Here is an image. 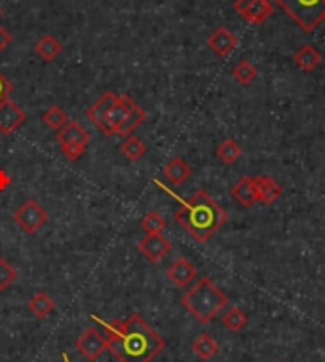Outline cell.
<instances>
[{
  "label": "cell",
  "mask_w": 325,
  "mask_h": 362,
  "mask_svg": "<svg viewBox=\"0 0 325 362\" xmlns=\"http://www.w3.org/2000/svg\"><path fill=\"white\" fill-rule=\"evenodd\" d=\"M90 319L103 326L107 349L120 362H150L166 347V342L143 320L141 315H131L124 322H105L98 315Z\"/></svg>",
  "instance_id": "6da1fadb"
},
{
  "label": "cell",
  "mask_w": 325,
  "mask_h": 362,
  "mask_svg": "<svg viewBox=\"0 0 325 362\" xmlns=\"http://www.w3.org/2000/svg\"><path fill=\"white\" fill-rule=\"evenodd\" d=\"M154 184L162 188L170 195H173L181 203V209L175 212V220L196 241H208L209 237L213 236L215 231L227 222V212H225V209L217 201H213V198L208 192L198 190V192L192 193L189 200H181L179 195L170 192L160 181H154Z\"/></svg>",
  "instance_id": "7a4b0ae2"
},
{
  "label": "cell",
  "mask_w": 325,
  "mask_h": 362,
  "mask_svg": "<svg viewBox=\"0 0 325 362\" xmlns=\"http://www.w3.org/2000/svg\"><path fill=\"white\" fill-rule=\"evenodd\" d=\"M181 302H183L184 308L191 311L192 317L198 319V322L208 325L221 313L223 309L227 308L228 298L208 277H203L192 289H189V292L183 296Z\"/></svg>",
  "instance_id": "3957f363"
},
{
  "label": "cell",
  "mask_w": 325,
  "mask_h": 362,
  "mask_svg": "<svg viewBox=\"0 0 325 362\" xmlns=\"http://www.w3.org/2000/svg\"><path fill=\"white\" fill-rule=\"evenodd\" d=\"M276 4L305 32L316 30L325 18V0H276Z\"/></svg>",
  "instance_id": "277c9868"
},
{
  "label": "cell",
  "mask_w": 325,
  "mask_h": 362,
  "mask_svg": "<svg viewBox=\"0 0 325 362\" xmlns=\"http://www.w3.org/2000/svg\"><path fill=\"white\" fill-rule=\"evenodd\" d=\"M13 222L23 229L25 234H37L44 224L48 222V212L37 200H27L18 211L13 212Z\"/></svg>",
  "instance_id": "5b68a950"
},
{
  "label": "cell",
  "mask_w": 325,
  "mask_h": 362,
  "mask_svg": "<svg viewBox=\"0 0 325 362\" xmlns=\"http://www.w3.org/2000/svg\"><path fill=\"white\" fill-rule=\"evenodd\" d=\"M76 349L86 356L88 361H98L107 351V338L98 328H88L86 332L76 339Z\"/></svg>",
  "instance_id": "8992f818"
},
{
  "label": "cell",
  "mask_w": 325,
  "mask_h": 362,
  "mask_svg": "<svg viewBox=\"0 0 325 362\" xmlns=\"http://www.w3.org/2000/svg\"><path fill=\"white\" fill-rule=\"evenodd\" d=\"M25 120H27V116L21 110V107L12 103L10 99L0 103V133L12 135L16 129L23 126Z\"/></svg>",
  "instance_id": "52a82bcc"
},
{
  "label": "cell",
  "mask_w": 325,
  "mask_h": 362,
  "mask_svg": "<svg viewBox=\"0 0 325 362\" xmlns=\"http://www.w3.org/2000/svg\"><path fill=\"white\" fill-rule=\"evenodd\" d=\"M170 248H172V245L167 241V237H164L162 234H147L139 241V251L150 262H158V260L164 258L170 253Z\"/></svg>",
  "instance_id": "ba28073f"
},
{
  "label": "cell",
  "mask_w": 325,
  "mask_h": 362,
  "mask_svg": "<svg viewBox=\"0 0 325 362\" xmlns=\"http://www.w3.org/2000/svg\"><path fill=\"white\" fill-rule=\"evenodd\" d=\"M128 101L129 95H118V101L111 107V110L107 112L105 116V126H103V133L107 135H117L120 126H122V121L126 120V116H128Z\"/></svg>",
  "instance_id": "9c48e42d"
},
{
  "label": "cell",
  "mask_w": 325,
  "mask_h": 362,
  "mask_svg": "<svg viewBox=\"0 0 325 362\" xmlns=\"http://www.w3.org/2000/svg\"><path fill=\"white\" fill-rule=\"evenodd\" d=\"M208 46L211 48V52L219 55V57H227V55H230V52L238 46V38L234 37L227 27H219V29H215L213 35L208 38Z\"/></svg>",
  "instance_id": "30bf717a"
},
{
  "label": "cell",
  "mask_w": 325,
  "mask_h": 362,
  "mask_svg": "<svg viewBox=\"0 0 325 362\" xmlns=\"http://www.w3.org/2000/svg\"><path fill=\"white\" fill-rule=\"evenodd\" d=\"M167 277L177 286H189L196 279V267L192 266L187 258H177L172 266L167 267Z\"/></svg>",
  "instance_id": "8fae6325"
},
{
  "label": "cell",
  "mask_w": 325,
  "mask_h": 362,
  "mask_svg": "<svg viewBox=\"0 0 325 362\" xmlns=\"http://www.w3.org/2000/svg\"><path fill=\"white\" fill-rule=\"evenodd\" d=\"M117 101H118V95L114 93V91H105L103 95L99 97L98 101L88 109L86 112L88 120H92L99 129H103L105 116H107V112L111 110V107L117 103Z\"/></svg>",
  "instance_id": "7c38bea8"
},
{
  "label": "cell",
  "mask_w": 325,
  "mask_h": 362,
  "mask_svg": "<svg viewBox=\"0 0 325 362\" xmlns=\"http://www.w3.org/2000/svg\"><path fill=\"white\" fill-rule=\"evenodd\" d=\"M232 198L238 201L242 207H252L253 203H257V190H255V179L252 176H244L240 179L230 190Z\"/></svg>",
  "instance_id": "4fadbf2b"
},
{
  "label": "cell",
  "mask_w": 325,
  "mask_h": 362,
  "mask_svg": "<svg viewBox=\"0 0 325 362\" xmlns=\"http://www.w3.org/2000/svg\"><path fill=\"white\" fill-rule=\"evenodd\" d=\"M57 143L59 145H84L90 143V133L76 121H69L67 126L57 131Z\"/></svg>",
  "instance_id": "5bb4252c"
},
{
  "label": "cell",
  "mask_w": 325,
  "mask_h": 362,
  "mask_svg": "<svg viewBox=\"0 0 325 362\" xmlns=\"http://www.w3.org/2000/svg\"><path fill=\"white\" fill-rule=\"evenodd\" d=\"M255 190H257V201L264 205H272L282 195V188L270 176H257L255 179Z\"/></svg>",
  "instance_id": "9a60e30c"
},
{
  "label": "cell",
  "mask_w": 325,
  "mask_h": 362,
  "mask_svg": "<svg viewBox=\"0 0 325 362\" xmlns=\"http://www.w3.org/2000/svg\"><path fill=\"white\" fill-rule=\"evenodd\" d=\"M147 114H145V110L139 107V104L135 103L134 99L129 97L128 101V116H126V120L122 121V126L118 129V135H122V137H129V135L134 133L137 127L141 126L143 121H145Z\"/></svg>",
  "instance_id": "2e32d148"
},
{
  "label": "cell",
  "mask_w": 325,
  "mask_h": 362,
  "mask_svg": "<svg viewBox=\"0 0 325 362\" xmlns=\"http://www.w3.org/2000/svg\"><path fill=\"white\" fill-rule=\"evenodd\" d=\"M164 176H166L167 181L179 186V184H183L189 176H191V167H189V163L181 159V157H173L170 162L164 165Z\"/></svg>",
  "instance_id": "e0dca14e"
},
{
  "label": "cell",
  "mask_w": 325,
  "mask_h": 362,
  "mask_svg": "<svg viewBox=\"0 0 325 362\" xmlns=\"http://www.w3.org/2000/svg\"><path fill=\"white\" fill-rule=\"evenodd\" d=\"M295 63H297V67L302 68L305 73H312L314 68L319 67V63H321V55L314 46L310 44H305L297 54H295Z\"/></svg>",
  "instance_id": "ac0fdd59"
},
{
  "label": "cell",
  "mask_w": 325,
  "mask_h": 362,
  "mask_svg": "<svg viewBox=\"0 0 325 362\" xmlns=\"http://www.w3.org/2000/svg\"><path fill=\"white\" fill-rule=\"evenodd\" d=\"M272 12H274V6H272V2H270V0H255V2H253V6L249 8L242 18L246 19L247 23L261 25L263 21H266V19L272 16Z\"/></svg>",
  "instance_id": "d6986e66"
},
{
  "label": "cell",
  "mask_w": 325,
  "mask_h": 362,
  "mask_svg": "<svg viewBox=\"0 0 325 362\" xmlns=\"http://www.w3.org/2000/svg\"><path fill=\"white\" fill-rule=\"evenodd\" d=\"M35 52H37V55L40 59H44L48 63V61H54L57 55L61 54L63 46L61 42L56 40L52 35H46V37H42L38 40L37 46H35Z\"/></svg>",
  "instance_id": "ffe728a7"
},
{
  "label": "cell",
  "mask_w": 325,
  "mask_h": 362,
  "mask_svg": "<svg viewBox=\"0 0 325 362\" xmlns=\"http://www.w3.org/2000/svg\"><path fill=\"white\" fill-rule=\"evenodd\" d=\"M192 351H194V355L200 356L202 361H209L211 356L217 355L219 345H217V342H215L209 334H200V336L192 342Z\"/></svg>",
  "instance_id": "44dd1931"
},
{
  "label": "cell",
  "mask_w": 325,
  "mask_h": 362,
  "mask_svg": "<svg viewBox=\"0 0 325 362\" xmlns=\"http://www.w3.org/2000/svg\"><path fill=\"white\" fill-rule=\"evenodd\" d=\"M54 308H56V303H54V300L46 292H37L29 300V309H31L32 315H37L38 319H44L46 315L54 311Z\"/></svg>",
  "instance_id": "7402d4cb"
},
{
  "label": "cell",
  "mask_w": 325,
  "mask_h": 362,
  "mask_svg": "<svg viewBox=\"0 0 325 362\" xmlns=\"http://www.w3.org/2000/svg\"><path fill=\"white\" fill-rule=\"evenodd\" d=\"M120 150H122V154L128 157L129 162H137L139 157L145 156L147 148H145L141 139H137V137H131V135H129V137H126L122 146H120Z\"/></svg>",
  "instance_id": "603a6c76"
},
{
  "label": "cell",
  "mask_w": 325,
  "mask_h": 362,
  "mask_svg": "<svg viewBox=\"0 0 325 362\" xmlns=\"http://www.w3.org/2000/svg\"><path fill=\"white\" fill-rule=\"evenodd\" d=\"M42 120L46 121V126L52 127V129H56V131H59V129H63V127L67 126L69 121V116L67 112L61 109V107H49L46 112H44Z\"/></svg>",
  "instance_id": "cb8c5ba5"
},
{
  "label": "cell",
  "mask_w": 325,
  "mask_h": 362,
  "mask_svg": "<svg viewBox=\"0 0 325 362\" xmlns=\"http://www.w3.org/2000/svg\"><path fill=\"white\" fill-rule=\"evenodd\" d=\"M232 76H234V80L238 82V84L247 85V84H252L253 80L257 78V68L253 67L249 61L244 59V61H240L238 65L234 67Z\"/></svg>",
  "instance_id": "d4e9b609"
},
{
  "label": "cell",
  "mask_w": 325,
  "mask_h": 362,
  "mask_svg": "<svg viewBox=\"0 0 325 362\" xmlns=\"http://www.w3.org/2000/svg\"><path fill=\"white\" fill-rule=\"evenodd\" d=\"M223 325L227 326L228 330H232V332H238L242 330L244 326L247 325V315L238 308H230L227 313L223 315Z\"/></svg>",
  "instance_id": "484cf974"
},
{
  "label": "cell",
  "mask_w": 325,
  "mask_h": 362,
  "mask_svg": "<svg viewBox=\"0 0 325 362\" xmlns=\"http://www.w3.org/2000/svg\"><path fill=\"white\" fill-rule=\"evenodd\" d=\"M242 156V148L236 140L227 139L225 143H221V146L217 148V157L221 159V162L228 163V165H232L238 157Z\"/></svg>",
  "instance_id": "4316f807"
},
{
  "label": "cell",
  "mask_w": 325,
  "mask_h": 362,
  "mask_svg": "<svg viewBox=\"0 0 325 362\" xmlns=\"http://www.w3.org/2000/svg\"><path fill=\"white\" fill-rule=\"evenodd\" d=\"M141 228L145 229L147 234H162L164 228H166V220L162 218L160 212L150 211L141 218Z\"/></svg>",
  "instance_id": "83f0119b"
},
{
  "label": "cell",
  "mask_w": 325,
  "mask_h": 362,
  "mask_svg": "<svg viewBox=\"0 0 325 362\" xmlns=\"http://www.w3.org/2000/svg\"><path fill=\"white\" fill-rule=\"evenodd\" d=\"M18 279V272L13 270L6 260L0 258V290H6Z\"/></svg>",
  "instance_id": "f1b7e54d"
},
{
  "label": "cell",
  "mask_w": 325,
  "mask_h": 362,
  "mask_svg": "<svg viewBox=\"0 0 325 362\" xmlns=\"http://www.w3.org/2000/svg\"><path fill=\"white\" fill-rule=\"evenodd\" d=\"M61 152L65 157H69L71 162H78L80 157L86 154V146L84 145H61Z\"/></svg>",
  "instance_id": "f546056e"
},
{
  "label": "cell",
  "mask_w": 325,
  "mask_h": 362,
  "mask_svg": "<svg viewBox=\"0 0 325 362\" xmlns=\"http://www.w3.org/2000/svg\"><path fill=\"white\" fill-rule=\"evenodd\" d=\"M10 93H12V84H10V80L4 74L0 73V103L8 101Z\"/></svg>",
  "instance_id": "4dcf8cb0"
},
{
  "label": "cell",
  "mask_w": 325,
  "mask_h": 362,
  "mask_svg": "<svg viewBox=\"0 0 325 362\" xmlns=\"http://www.w3.org/2000/svg\"><path fill=\"white\" fill-rule=\"evenodd\" d=\"M253 2H255V0H236V2H234V10H236L240 16H244V13L253 6Z\"/></svg>",
  "instance_id": "1f68e13d"
},
{
  "label": "cell",
  "mask_w": 325,
  "mask_h": 362,
  "mask_svg": "<svg viewBox=\"0 0 325 362\" xmlns=\"http://www.w3.org/2000/svg\"><path fill=\"white\" fill-rule=\"evenodd\" d=\"M10 42H12V35L4 27H0V54L10 46Z\"/></svg>",
  "instance_id": "d6a6232c"
},
{
  "label": "cell",
  "mask_w": 325,
  "mask_h": 362,
  "mask_svg": "<svg viewBox=\"0 0 325 362\" xmlns=\"http://www.w3.org/2000/svg\"><path fill=\"white\" fill-rule=\"evenodd\" d=\"M63 361H65V362H71V358H69V356L65 355V353H63Z\"/></svg>",
  "instance_id": "836d02e7"
},
{
  "label": "cell",
  "mask_w": 325,
  "mask_h": 362,
  "mask_svg": "<svg viewBox=\"0 0 325 362\" xmlns=\"http://www.w3.org/2000/svg\"><path fill=\"white\" fill-rule=\"evenodd\" d=\"M0 13H2V12H0Z\"/></svg>",
  "instance_id": "e575fe53"
}]
</instances>
